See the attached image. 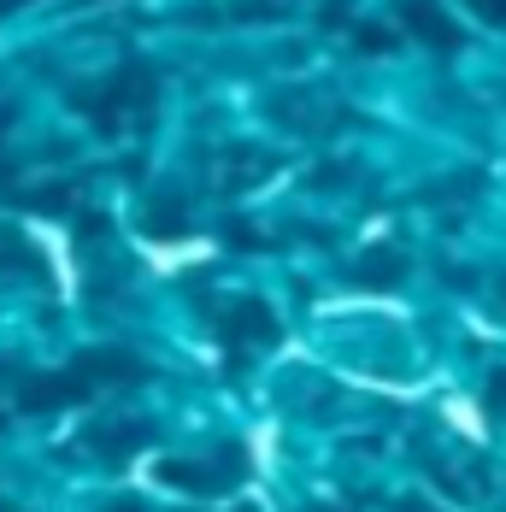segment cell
Instances as JSON below:
<instances>
[{
  "label": "cell",
  "instance_id": "1",
  "mask_svg": "<svg viewBox=\"0 0 506 512\" xmlns=\"http://www.w3.org/2000/svg\"><path fill=\"white\" fill-rule=\"evenodd\" d=\"M159 483H177V489H189V495H218L224 483H236L242 477V454L230 448L218 465H189V460H165L159 471H153Z\"/></svg>",
  "mask_w": 506,
  "mask_h": 512
}]
</instances>
